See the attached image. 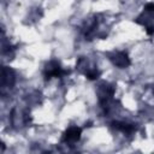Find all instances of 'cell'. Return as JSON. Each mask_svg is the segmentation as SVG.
<instances>
[{"mask_svg":"<svg viewBox=\"0 0 154 154\" xmlns=\"http://www.w3.org/2000/svg\"><path fill=\"white\" fill-rule=\"evenodd\" d=\"M69 72L70 71L65 70L58 60H49L48 63H46L42 75H43L45 81H49L52 78H61L69 75Z\"/></svg>","mask_w":154,"mask_h":154,"instance_id":"1","label":"cell"},{"mask_svg":"<svg viewBox=\"0 0 154 154\" xmlns=\"http://www.w3.org/2000/svg\"><path fill=\"white\" fill-rule=\"evenodd\" d=\"M96 94H97V100H99V105L102 107L106 103H108L109 101L113 100V96L116 94V87L108 82H102L97 85L96 89Z\"/></svg>","mask_w":154,"mask_h":154,"instance_id":"2","label":"cell"},{"mask_svg":"<svg viewBox=\"0 0 154 154\" xmlns=\"http://www.w3.org/2000/svg\"><path fill=\"white\" fill-rule=\"evenodd\" d=\"M107 59L112 63L113 66L117 69H126L131 65V60L129 58V54L125 51H114L106 54Z\"/></svg>","mask_w":154,"mask_h":154,"instance_id":"3","label":"cell"},{"mask_svg":"<svg viewBox=\"0 0 154 154\" xmlns=\"http://www.w3.org/2000/svg\"><path fill=\"white\" fill-rule=\"evenodd\" d=\"M82 131L83 129L77 126V125H72V126H69L61 135V143L64 144H67V146H72L75 143H77L79 140H81V136H82Z\"/></svg>","mask_w":154,"mask_h":154,"instance_id":"4","label":"cell"},{"mask_svg":"<svg viewBox=\"0 0 154 154\" xmlns=\"http://www.w3.org/2000/svg\"><path fill=\"white\" fill-rule=\"evenodd\" d=\"M30 120V114L28 109H20V108H13L11 112V123L14 128H22L28 125Z\"/></svg>","mask_w":154,"mask_h":154,"instance_id":"5","label":"cell"},{"mask_svg":"<svg viewBox=\"0 0 154 154\" xmlns=\"http://www.w3.org/2000/svg\"><path fill=\"white\" fill-rule=\"evenodd\" d=\"M16 83V72L10 66H4L1 71V90L2 93L7 89H12Z\"/></svg>","mask_w":154,"mask_h":154,"instance_id":"6","label":"cell"},{"mask_svg":"<svg viewBox=\"0 0 154 154\" xmlns=\"http://www.w3.org/2000/svg\"><path fill=\"white\" fill-rule=\"evenodd\" d=\"M111 126L114 130H117V131H119V132H122V134H124L126 136L134 135L136 132V130H137L136 124L129 123V122H123V120H114V122L111 123Z\"/></svg>","mask_w":154,"mask_h":154,"instance_id":"7","label":"cell"},{"mask_svg":"<svg viewBox=\"0 0 154 154\" xmlns=\"http://www.w3.org/2000/svg\"><path fill=\"white\" fill-rule=\"evenodd\" d=\"M153 93H154V87H153Z\"/></svg>","mask_w":154,"mask_h":154,"instance_id":"8","label":"cell"}]
</instances>
